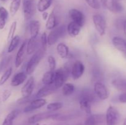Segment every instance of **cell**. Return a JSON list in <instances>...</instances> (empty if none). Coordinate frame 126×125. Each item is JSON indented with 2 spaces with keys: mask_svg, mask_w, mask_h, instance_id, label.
Instances as JSON below:
<instances>
[{
  "mask_svg": "<svg viewBox=\"0 0 126 125\" xmlns=\"http://www.w3.org/2000/svg\"><path fill=\"white\" fill-rule=\"evenodd\" d=\"M71 70L68 66H63L60 67L55 72V78H54V86L57 89L60 88L65 83L68 78Z\"/></svg>",
  "mask_w": 126,
  "mask_h": 125,
  "instance_id": "6da1fadb",
  "label": "cell"
},
{
  "mask_svg": "<svg viewBox=\"0 0 126 125\" xmlns=\"http://www.w3.org/2000/svg\"><path fill=\"white\" fill-rule=\"evenodd\" d=\"M44 53H45V51H44L43 49H41L37 50L33 54L32 57L31 58L30 60H29V61L27 63V67H26L27 74L30 75L34 72L35 69L36 68L37 66L39 64L41 59L44 56Z\"/></svg>",
  "mask_w": 126,
  "mask_h": 125,
  "instance_id": "7a4b0ae2",
  "label": "cell"
},
{
  "mask_svg": "<svg viewBox=\"0 0 126 125\" xmlns=\"http://www.w3.org/2000/svg\"><path fill=\"white\" fill-rule=\"evenodd\" d=\"M105 116L106 125H117L120 120V113L118 109L113 105L108 107Z\"/></svg>",
  "mask_w": 126,
  "mask_h": 125,
  "instance_id": "3957f363",
  "label": "cell"
},
{
  "mask_svg": "<svg viewBox=\"0 0 126 125\" xmlns=\"http://www.w3.org/2000/svg\"><path fill=\"white\" fill-rule=\"evenodd\" d=\"M65 30L66 28L65 25L57 26L51 29L47 36V45H52L55 44L60 38L63 36L65 33Z\"/></svg>",
  "mask_w": 126,
  "mask_h": 125,
  "instance_id": "277c9868",
  "label": "cell"
},
{
  "mask_svg": "<svg viewBox=\"0 0 126 125\" xmlns=\"http://www.w3.org/2000/svg\"><path fill=\"white\" fill-rule=\"evenodd\" d=\"M94 25L97 31L100 36H103L106 33L107 29V22L105 18L100 14H94L92 17Z\"/></svg>",
  "mask_w": 126,
  "mask_h": 125,
  "instance_id": "5b68a950",
  "label": "cell"
},
{
  "mask_svg": "<svg viewBox=\"0 0 126 125\" xmlns=\"http://www.w3.org/2000/svg\"><path fill=\"white\" fill-rule=\"evenodd\" d=\"M57 113L53 112H45L39 113L35 114L31 116L28 119V123L30 124H34L36 123H39L43 120L52 119L54 120V117L56 116Z\"/></svg>",
  "mask_w": 126,
  "mask_h": 125,
  "instance_id": "8992f818",
  "label": "cell"
},
{
  "mask_svg": "<svg viewBox=\"0 0 126 125\" xmlns=\"http://www.w3.org/2000/svg\"><path fill=\"white\" fill-rule=\"evenodd\" d=\"M23 11L25 20L31 19L35 12V3L34 0H23Z\"/></svg>",
  "mask_w": 126,
  "mask_h": 125,
  "instance_id": "52a82bcc",
  "label": "cell"
},
{
  "mask_svg": "<svg viewBox=\"0 0 126 125\" xmlns=\"http://www.w3.org/2000/svg\"><path fill=\"white\" fill-rule=\"evenodd\" d=\"M94 91L97 97H98L100 100H106L109 96V92L108 89L102 82H97L95 83Z\"/></svg>",
  "mask_w": 126,
  "mask_h": 125,
  "instance_id": "ba28073f",
  "label": "cell"
},
{
  "mask_svg": "<svg viewBox=\"0 0 126 125\" xmlns=\"http://www.w3.org/2000/svg\"><path fill=\"white\" fill-rule=\"evenodd\" d=\"M84 71L85 66L83 62L79 60H77L73 64L70 73L73 79L77 80L82 77Z\"/></svg>",
  "mask_w": 126,
  "mask_h": 125,
  "instance_id": "9c48e42d",
  "label": "cell"
},
{
  "mask_svg": "<svg viewBox=\"0 0 126 125\" xmlns=\"http://www.w3.org/2000/svg\"><path fill=\"white\" fill-rule=\"evenodd\" d=\"M103 4L107 9L113 13H121L124 10L123 5L118 0H104Z\"/></svg>",
  "mask_w": 126,
  "mask_h": 125,
  "instance_id": "30bf717a",
  "label": "cell"
},
{
  "mask_svg": "<svg viewBox=\"0 0 126 125\" xmlns=\"http://www.w3.org/2000/svg\"><path fill=\"white\" fill-rule=\"evenodd\" d=\"M69 17L72 22H75L81 27L83 26L85 23V16L79 10L76 9H71L69 11Z\"/></svg>",
  "mask_w": 126,
  "mask_h": 125,
  "instance_id": "8fae6325",
  "label": "cell"
},
{
  "mask_svg": "<svg viewBox=\"0 0 126 125\" xmlns=\"http://www.w3.org/2000/svg\"><path fill=\"white\" fill-rule=\"evenodd\" d=\"M84 125H106L105 116L102 114H91L86 119Z\"/></svg>",
  "mask_w": 126,
  "mask_h": 125,
  "instance_id": "7c38bea8",
  "label": "cell"
},
{
  "mask_svg": "<svg viewBox=\"0 0 126 125\" xmlns=\"http://www.w3.org/2000/svg\"><path fill=\"white\" fill-rule=\"evenodd\" d=\"M46 100L44 98H36L35 99H33L30 105L26 107L23 110V112L28 113L31 112L32 111L37 110L38 109H40L42 107L44 106L46 104Z\"/></svg>",
  "mask_w": 126,
  "mask_h": 125,
  "instance_id": "4fadbf2b",
  "label": "cell"
},
{
  "mask_svg": "<svg viewBox=\"0 0 126 125\" xmlns=\"http://www.w3.org/2000/svg\"><path fill=\"white\" fill-rule=\"evenodd\" d=\"M34 87V79L33 77L28 78L23 87L21 89V94L23 98L30 97Z\"/></svg>",
  "mask_w": 126,
  "mask_h": 125,
  "instance_id": "5bb4252c",
  "label": "cell"
},
{
  "mask_svg": "<svg viewBox=\"0 0 126 125\" xmlns=\"http://www.w3.org/2000/svg\"><path fill=\"white\" fill-rule=\"evenodd\" d=\"M114 47L126 56V39L119 36H114L112 39Z\"/></svg>",
  "mask_w": 126,
  "mask_h": 125,
  "instance_id": "9a60e30c",
  "label": "cell"
},
{
  "mask_svg": "<svg viewBox=\"0 0 126 125\" xmlns=\"http://www.w3.org/2000/svg\"><path fill=\"white\" fill-rule=\"evenodd\" d=\"M57 88L54 86V85H45L43 88H41L36 94V98H43L46 97L50 94H52L56 91Z\"/></svg>",
  "mask_w": 126,
  "mask_h": 125,
  "instance_id": "2e32d148",
  "label": "cell"
},
{
  "mask_svg": "<svg viewBox=\"0 0 126 125\" xmlns=\"http://www.w3.org/2000/svg\"><path fill=\"white\" fill-rule=\"evenodd\" d=\"M97 98V96L95 94L94 91H92V89H90V88H84V89L81 91L79 99H86V100H89V101L91 102L92 104H93L94 102L96 101V98Z\"/></svg>",
  "mask_w": 126,
  "mask_h": 125,
  "instance_id": "e0dca14e",
  "label": "cell"
},
{
  "mask_svg": "<svg viewBox=\"0 0 126 125\" xmlns=\"http://www.w3.org/2000/svg\"><path fill=\"white\" fill-rule=\"evenodd\" d=\"M26 45H27V41H25L24 42L22 43L20 47L19 48L17 53L16 60H15V66L17 68L19 67L22 64V62H23V59H24L25 52L26 51Z\"/></svg>",
  "mask_w": 126,
  "mask_h": 125,
  "instance_id": "ac0fdd59",
  "label": "cell"
},
{
  "mask_svg": "<svg viewBox=\"0 0 126 125\" xmlns=\"http://www.w3.org/2000/svg\"><path fill=\"white\" fill-rule=\"evenodd\" d=\"M27 78V74L25 72H21L16 74L11 80V85L12 87H18L23 83Z\"/></svg>",
  "mask_w": 126,
  "mask_h": 125,
  "instance_id": "d6986e66",
  "label": "cell"
},
{
  "mask_svg": "<svg viewBox=\"0 0 126 125\" xmlns=\"http://www.w3.org/2000/svg\"><path fill=\"white\" fill-rule=\"evenodd\" d=\"M40 22L38 20H33L30 22L29 28L32 38H36L39 34L40 29Z\"/></svg>",
  "mask_w": 126,
  "mask_h": 125,
  "instance_id": "ffe728a7",
  "label": "cell"
},
{
  "mask_svg": "<svg viewBox=\"0 0 126 125\" xmlns=\"http://www.w3.org/2000/svg\"><path fill=\"white\" fill-rule=\"evenodd\" d=\"M38 42H37L36 38H32L27 42V45H26V51L28 55H32L38 49Z\"/></svg>",
  "mask_w": 126,
  "mask_h": 125,
  "instance_id": "44dd1931",
  "label": "cell"
},
{
  "mask_svg": "<svg viewBox=\"0 0 126 125\" xmlns=\"http://www.w3.org/2000/svg\"><path fill=\"white\" fill-rule=\"evenodd\" d=\"M111 85L119 91H126V78H116L111 81Z\"/></svg>",
  "mask_w": 126,
  "mask_h": 125,
  "instance_id": "7402d4cb",
  "label": "cell"
},
{
  "mask_svg": "<svg viewBox=\"0 0 126 125\" xmlns=\"http://www.w3.org/2000/svg\"><path fill=\"white\" fill-rule=\"evenodd\" d=\"M81 27L79 25L71 21L68 25L66 29H67L68 33L69 35L71 37H72V38H74V37L77 36L79 34L80 31H81Z\"/></svg>",
  "mask_w": 126,
  "mask_h": 125,
  "instance_id": "603a6c76",
  "label": "cell"
},
{
  "mask_svg": "<svg viewBox=\"0 0 126 125\" xmlns=\"http://www.w3.org/2000/svg\"><path fill=\"white\" fill-rule=\"evenodd\" d=\"M57 26V19L55 15L54 10H53L51 13L49 15L46 23V28L47 29H52Z\"/></svg>",
  "mask_w": 126,
  "mask_h": 125,
  "instance_id": "cb8c5ba5",
  "label": "cell"
},
{
  "mask_svg": "<svg viewBox=\"0 0 126 125\" xmlns=\"http://www.w3.org/2000/svg\"><path fill=\"white\" fill-rule=\"evenodd\" d=\"M57 51L59 56L63 59L67 58L70 54L69 48L64 43H59L57 46Z\"/></svg>",
  "mask_w": 126,
  "mask_h": 125,
  "instance_id": "d4e9b609",
  "label": "cell"
},
{
  "mask_svg": "<svg viewBox=\"0 0 126 125\" xmlns=\"http://www.w3.org/2000/svg\"><path fill=\"white\" fill-rule=\"evenodd\" d=\"M54 78H55V72L52 71H49L45 72L43 75L42 82L45 85H52L54 83Z\"/></svg>",
  "mask_w": 126,
  "mask_h": 125,
  "instance_id": "484cf974",
  "label": "cell"
},
{
  "mask_svg": "<svg viewBox=\"0 0 126 125\" xmlns=\"http://www.w3.org/2000/svg\"><path fill=\"white\" fill-rule=\"evenodd\" d=\"M18 113L19 112L16 110H12L9 113L4 120L2 125H13L14 121L18 116Z\"/></svg>",
  "mask_w": 126,
  "mask_h": 125,
  "instance_id": "4316f807",
  "label": "cell"
},
{
  "mask_svg": "<svg viewBox=\"0 0 126 125\" xmlns=\"http://www.w3.org/2000/svg\"><path fill=\"white\" fill-rule=\"evenodd\" d=\"M79 102L81 110L87 115H91V112H92V110H91L92 103L89 100L84 99H79Z\"/></svg>",
  "mask_w": 126,
  "mask_h": 125,
  "instance_id": "83f0119b",
  "label": "cell"
},
{
  "mask_svg": "<svg viewBox=\"0 0 126 125\" xmlns=\"http://www.w3.org/2000/svg\"><path fill=\"white\" fill-rule=\"evenodd\" d=\"M52 3V0H39L37 4V9L40 12H45L50 7Z\"/></svg>",
  "mask_w": 126,
  "mask_h": 125,
  "instance_id": "f1b7e54d",
  "label": "cell"
},
{
  "mask_svg": "<svg viewBox=\"0 0 126 125\" xmlns=\"http://www.w3.org/2000/svg\"><path fill=\"white\" fill-rule=\"evenodd\" d=\"M62 87V94L64 96H69L75 91V86L72 83H65Z\"/></svg>",
  "mask_w": 126,
  "mask_h": 125,
  "instance_id": "f546056e",
  "label": "cell"
},
{
  "mask_svg": "<svg viewBox=\"0 0 126 125\" xmlns=\"http://www.w3.org/2000/svg\"><path fill=\"white\" fill-rule=\"evenodd\" d=\"M92 78L95 81V82H100L103 78V72L98 67H96L93 69L92 71Z\"/></svg>",
  "mask_w": 126,
  "mask_h": 125,
  "instance_id": "4dcf8cb0",
  "label": "cell"
},
{
  "mask_svg": "<svg viewBox=\"0 0 126 125\" xmlns=\"http://www.w3.org/2000/svg\"><path fill=\"white\" fill-rule=\"evenodd\" d=\"M20 43V37L18 36H14L11 40V43L9 44L8 49H7V51L8 53H11L17 47Z\"/></svg>",
  "mask_w": 126,
  "mask_h": 125,
  "instance_id": "1f68e13d",
  "label": "cell"
},
{
  "mask_svg": "<svg viewBox=\"0 0 126 125\" xmlns=\"http://www.w3.org/2000/svg\"><path fill=\"white\" fill-rule=\"evenodd\" d=\"M63 104L62 102H52L48 104L47 105V109L48 111L54 112L60 110V109L63 107Z\"/></svg>",
  "mask_w": 126,
  "mask_h": 125,
  "instance_id": "d6a6232c",
  "label": "cell"
},
{
  "mask_svg": "<svg viewBox=\"0 0 126 125\" xmlns=\"http://www.w3.org/2000/svg\"><path fill=\"white\" fill-rule=\"evenodd\" d=\"M21 4V0H12L10 5V12L12 16L15 15L19 9Z\"/></svg>",
  "mask_w": 126,
  "mask_h": 125,
  "instance_id": "836d02e7",
  "label": "cell"
},
{
  "mask_svg": "<svg viewBox=\"0 0 126 125\" xmlns=\"http://www.w3.org/2000/svg\"><path fill=\"white\" fill-rule=\"evenodd\" d=\"M12 67H9L5 71V72H4L2 75L1 76V78H0V86L2 85L3 84H4L6 83V81L9 78V77H11V74H12Z\"/></svg>",
  "mask_w": 126,
  "mask_h": 125,
  "instance_id": "e575fe53",
  "label": "cell"
},
{
  "mask_svg": "<svg viewBox=\"0 0 126 125\" xmlns=\"http://www.w3.org/2000/svg\"><path fill=\"white\" fill-rule=\"evenodd\" d=\"M16 28H17V22L15 21V22H12L11 25V27H10L8 35H7V41H9L14 38V36L15 32H16Z\"/></svg>",
  "mask_w": 126,
  "mask_h": 125,
  "instance_id": "d590c367",
  "label": "cell"
},
{
  "mask_svg": "<svg viewBox=\"0 0 126 125\" xmlns=\"http://www.w3.org/2000/svg\"><path fill=\"white\" fill-rule=\"evenodd\" d=\"M87 4L92 9H99L100 8V3L98 0H86Z\"/></svg>",
  "mask_w": 126,
  "mask_h": 125,
  "instance_id": "8d00e7d4",
  "label": "cell"
},
{
  "mask_svg": "<svg viewBox=\"0 0 126 125\" xmlns=\"http://www.w3.org/2000/svg\"><path fill=\"white\" fill-rule=\"evenodd\" d=\"M41 49L46 51L47 46V35L46 33H43L41 37Z\"/></svg>",
  "mask_w": 126,
  "mask_h": 125,
  "instance_id": "74e56055",
  "label": "cell"
},
{
  "mask_svg": "<svg viewBox=\"0 0 126 125\" xmlns=\"http://www.w3.org/2000/svg\"><path fill=\"white\" fill-rule=\"evenodd\" d=\"M47 62L50 71H54L55 69V67H56V61H55V58L53 56L50 55L47 58Z\"/></svg>",
  "mask_w": 126,
  "mask_h": 125,
  "instance_id": "f35d334b",
  "label": "cell"
},
{
  "mask_svg": "<svg viewBox=\"0 0 126 125\" xmlns=\"http://www.w3.org/2000/svg\"><path fill=\"white\" fill-rule=\"evenodd\" d=\"M10 60H11V57H6L1 60L0 62V73L3 70V69H4L7 66V65L9 62Z\"/></svg>",
  "mask_w": 126,
  "mask_h": 125,
  "instance_id": "ab89813d",
  "label": "cell"
},
{
  "mask_svg": "<svg viewBox=\"0 0 126 125\" xmlns=\"http://www.w3.org/2000/svg\"><path fill=\"white\" fill-rule=\"evenodd\" d=\"M9 17V13L6 8L4 7H0V17L6 20Z\"/></svg>",
  "mask_w": 126,
  "mask_h": 125,
  "instance_id": "60d3db41",
  "label": "cell"
},
{
  "mask_svg": "<svg viewBox=\"0 0 126 125\" xmlns=\"http://www.w3.org/2000/svg\"><path fill=\"white\" fill-rule=\"evenodd\" d=\"M11 95V92L9 90H5L2 95V102H5L9 98Z\"/></svg>",
  "mask_w": 126,
  "mask_h": 125,
  "instance_id": "b9f144b4",
  "label": "cell"
},
{
  "mask_svg": "<svg viewBox=\"0 0 126 125\" xmlns=\"http://www.w3.org/2000/svg\"><path fill=\"white\" fill-rule=\"evenodd\" d=\"M118 100L121 103H126V91L123 92L118 96Z\"/></svg>",
  "mask_w": 126,
  "mask_h": 125,
  "instance_id": "7bdbcfd3",
  "label": "cell"
},
{
  "mask_svg": "<svg viewBox=\"0 0 126 125\" xmlns=\"http://www.w3.org/2000/svg\"><path fill=\"white\" fill-rule=\"evenodd\" d=\"M31 100V96L30 97H28V98H23L22 97V98L18 99L17 100V102L18 104H24V103H27L28 102H30Z\"/></svg>",
  "mask_w": 126,
  "mask_h": 125,
  "instance_id": "ee69618b",
  "label": "cell"
},
{
  "mask_svg": "<svg viewBox=\"0 0 126 125\" xmlns=\"http://www.w3.org/2000/svg\"><path fill=\"white\" fill-rule=\"evenodd\" d=\"M6 25V20L0 17V29H2Z\"/></svg>",
  "mask_w": 126,
  "mask_h": 125,
  "instance_id": "f6af8a7d",
  "label": "cell"
},
{
  "mask_svg": "<svg viewBox=\"0 0 126 125\" xmlns=\"http://www.w3.org/2000/svg\"><path fill=\"white\" fill-rule=\"evenodd\" d=\"M48 17H49V13L47 12H43V13H42V18H43V20H47Z\"/></svg>",
  "mask_w": 126,
  "mask_h": 125,
  "instance_id": "bcb514c9",
  "label": "cell"
},
{
  "mask_svg": "<svg viewBox=\"0 0 126 125\" xmlns=\"http://www.w3.org/2000/svg\"><path fill=\"white\" fill-rule=\"evenodd\" d=\"M123 31H124V34L126 36V20H125L123 22Z\"/></svg>",
  "mask_w": 126,
  "mask_h": 125,
  "instance_id": "7dc6e473",
  "label": "cell"
},
{
  "mask_svg": "<svg viewBox=\"0 0 126 125\" xmlns=\"http://www.w3.org/2000/svg\"><path fill=\"white\" fill-rule=\"evenodd\" d=\"M123 125H126V118L125 119H124V121H123Z\"/></svg>",
  "mask_w": 126,
  "mask_h": 125,
  "instance_id": "c3c4849f",
  "label": "cell"
},
{
  "mask_svg": "<svg viewBox=\"0 0 126 125\" xmlns=\"http://www.w3.org/2000/svg\"><path fill=\"white\" fill-rule=\"evenodd\" d=\"M33 125H41V124H39V123H36L33 124Z\"/></svg>",
  "mask_w": 126,
  "mask_h": 125,
  "instance_id": "681fc988",
  "label": "cell"
},
{
  "mask_svg": "<svg viewBox=\"0 0 126 125\" xmlns=\"http://www.w3.org/2000/svg\"><path fill=\"white\" fill-rule=\"evenodd\" d=\"M1 1H6V0H1Z\"/></svg>",
  "mask_w": 126,
  "mask_h": 125,
  "instance_id": "f907efd6",
  "label": "cell"
},
{
  "mask_svg": "<svg viewBox=\"0 0 126 125\" xmlns=\"http://www.w3.org/2000/svg\"><path fill=\"white\" fill-rule=\"evenodd\" d=\"M118 1H119V0H118Z\"/></svg>",
  "mask_w": 126,
  "mask_h": 125,
  "instance_id": "816d5d0a",
  "label": "cell"
},
{
  "mask_svg": "<svg viewBox=\"0 0 126 125\" xmlns=\"http://www.w3.org/2000/svg\"></svg>",
  "mask_w": 126,
  "mask_h": 125,
  "instance_id": "f5cc1de1",
  "label": "cell"
}]
</instances>
